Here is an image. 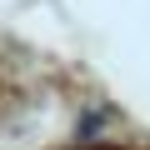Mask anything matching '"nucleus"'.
Returning <instances> with one entry per match:
<instances>
[{
    "instance_id": "f257e3e1",
    "label": "nucleus",
    "mask_w": 150,
    "mask_h": 150,
    "mask_svg": "<svg viewBox=\"0 0 150 150\" xmlns=\"http://www.w3.org/2000/svg\"><path fill=\"white\" fill-rule=\"evenodd\" d=\"M50 65L45 55L20 50L15 40H0V145L5 135H25V125L45 110Z\"/></svg>"
}]
</instances>
